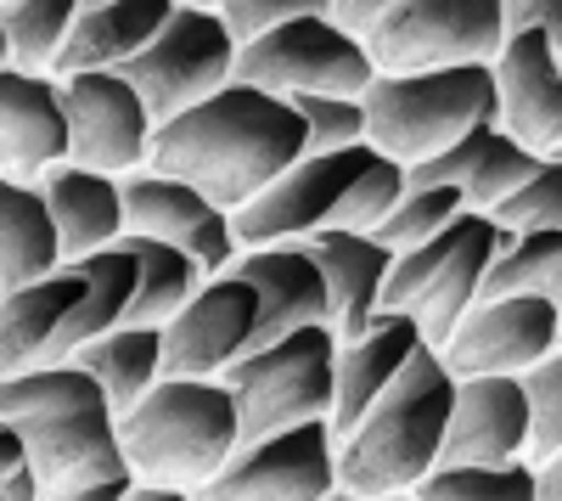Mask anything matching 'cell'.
<instances>
[{"label":"cell","mask_w":562,"mask_h":501,"mask_svg":"<svg viewBox=\"0 0 562 501\" xmlns=\"http://www.w3.org/2000/svg\"><path fill=\"white\" fill-rule=\"evenodd\" d=\"M304 153H310L304 147V119L293 113V102L231 79L209 102L186 108L180 119L153 130L147 169L186 180V187L203 192L220 214H237L270 187V180L288 175Z\"/></svg>","instance_id":"obj_1"},{"label":"cell","mask_w":562,"mask_h":501,"mask_svg":"<svg viewBox=\"0 0 562 501\" xmlns=\"http://www.w3.org/2000/svg\"><path fill=\"white\" fill-rule=\"evenodd\" d=\"M0 423L18 428L40 496L130 479L113 405L102 383L79 372L74 360L0 383Z\"/></svg>","instance_id":"obj_2"},{"label":"cell","mask_w":562,"mask_h":501,"mask_svg":"<svg viewBox=\"0 0 562 501\" xmlns=\"http://www.w3.org/2000/svg\"><path fill=\"white\" fill-rule=\"evenodd\" d=\"M400 198H405V169L383 158L371 142L349 153H304L248 209L231 214V237H237V248L310 243L315 232L371 237Z\"/></svg>","instance_id":"obj_3"},{"label":"cell","mask_w":562,"mask_h":501,"mask_svg":"<svg viewBox=\"0 0 562 501\" xmlns=\"http://www.w3.org/2000/svg\"><path fill=\"white\" fill-rule=\"evenodd\" d=\"M456 378L434 349H416L411 367L383 389V400L338 439V490L360 501H394L411 496L439 468V450L450 434Z\"/></svg>","instance_id":"obj_4"},{"label":"cell","mask_w":562,"mask_h":501,"mask_svg":"<svg viewBox=\"0 0 562 501\" xmlns=\"http://www.w3.org/2000/svg\"><path fill=\"white\" fill-rule=\"evenodd\" d=\"M237 445V400L220 378H164L130 417H119V450L135 485L198 496Z\"/></svg>","instance_id":"obj_5"},{"label":"cell","mask_w":562,"mask_h":501,"mask_svg":"<svg viewBox=\"0 0 562 501\" xmlns=\"http://www.w3.org/2000/svg\"><path fill=\"white\" fill-rule=\"evenodd\" d=\"M366 142L400 169H422L450 153L467 130L495 124V68H439V74H378L366 90Z\"/></svg>","instance_id":"obj_6"},{"label":"cell","mask_w":562,"mask_h":501,"mask_svg":"<svg viewBox=\"0 0 562 501\" xmlns=\"http://www.w3.org/2000/svg\"><path fill=\"white\" fill-rule=\"evenodd\" d=\"M512 232L490 214H461L450 232H439L434 243H422L411 254L394 259L389 288H383V310H400L422 327V344L445 349V338L456 333V322L479 304L490 265L506 254Z\"/></svg>","instance_id":"obj_7"},{"label":"cell","mask_w":562,"mask_h":501,"mask_svg":"<svg viewBox=\"0 0 562 501\" xmlns=\"http://www.w3.org/2000/svg\"><path fill=\"white\" fill-rule=\"evenodd\" d=\"M333 372H338V338L333 327H304L281 344L248 349L220 383L237 400L243 439H265L299 423L333 417Z\"/></svg>","instance_id":"obj_8"},{"label":"cell","mask_w":562,"mask_h":501,"mask_svg":"<svg viewBox=\"0 0 562 501\" xmlns=\"http://www.w3.org/2000/svg\"><path fill=\"white\" fill-rule=\"evenodd\" d=\"M506 45L501 0H389L383 23L371 29L366 57L378 74H439V68H495Z\"/></svg>","instance_id":"obj_9"},{"label":"cell","mask_w":562,"mask_h":501,"mask_svg":"<svg viewBox=\"0 0 562 501\" xmlns=\"http://www.w3.org/2000/svg\"><path fill=\"white\" fill-rule=\"evenodd\" d=\"M237 79L254 90H270L281 102H299V97H366L378 68H371L360 40H349L326 18V0H315L304 18L243 45Z\"/></svg>","instance_id":"obj_10"},{"label":"cell","mask_w":562,"mask_h":501,"mask_svg":"<svg viewBox=\"0 0 562 501\" xmlns=\"http://www.w3.org/2000/svg\"><path fill=\"white\" fill-rule=\"evenodd\" d=\"M237 52L243 45L231 40V29L220 23L214 7H175L147 52L135 63H124L119 74L135 85V97L147 102L153 124H169L186 108L209 102L214 90H225L237 79Z\"/></svg>","instance_id":"obj_11"},{"label":"cell","mask_w":562,"mask_h":501,"mask_svg":"<svg viewBox=\"0 0 562 501\" xmlns=\"http://www.w3.org/2000/svg\"><path fill=\"white\" fill-rule=\"evenodd\" d=\"M333 490H338L333 423H299L265 439H243L192 501H326Z\"/></svg>","instance_id":"obj_12"},{"label":"cell","mask_w":562,"mask_h":501,"mask_svg":"<svg viewBox=\"0 0 562 501\" xmlns=\"http://www.w3.org/2000/svg\"><path fill=\"white\" fill-rule=\"evenodd\" d=\"M551 349H562V315L535 293H506V299H479L434 355L461 383V378H529Z\"/></svg>","instance_id":"obj_13"},{"label":"cell","mask_w":562,"mask_h":501,"mask_svg":"<svg viewBox=\"0 0 562 501\" xmlns=\"http://www.w3.org/2000/svg\"><path fill=\"white\" fill-rule=\"evenodd\" d=\"M63 108H68V164L97 169V175H135L147 169L153 153V113L135 97L124 74H74L63 79Z\"/></svg>","instance_id":"obj_14"},{"label":"cell","mask_w":562,"mask_h":501,"mask_svg":"<svg viewBox=\"0 0 562 501\" xmlns=\"http://www.w3.org/2000/svg\"><path fill=\"white\" fill-rule=\"evenodd\" d=\"M124 237H153L180 254H192L203 265V277H225L237 265V237H231V214H220L203 192H192L186 180L135 169L124 175Z\"/></svg>","instance_id":"obj_15"},{"label":"cell","mask_w":562,"mask_h":501,"mask_svg":"<svg viewBox=\"0 0 562 501\" xmlns=\"http://www.w3.org/2000/svg\"><path fill=\"white\" fill-rule=\"evenodd\" d=\"M259 299L237 277H214L198 288L175 322L164 327V378H225L254 349Z\"/></svg>","instance_id":"obj_16"},{"label":"cell","mask_w":562,"mask_h":501,"mask_svg":"<svg viewBox=\"0 0 562 501\" xmlns=\"http://www.w3.org/2000/svg\"><path fill=\"white\" fill-rule=\"evenodd\" d=\"M529 434H535V412H529L524 378H461L439 468L529 463Z\"/></svg>","instance_id":"obj_17"},{"label":"cell","mask_w":562,"mask_h":501,"mask_svg":"<svg viewBox=\"0 0 562 501\" xmlns=\"http://www.w3.org/2000/svg\"><path fill=\"white\" fill-rule=\"evenodd\" d=\"M495 124L524 153H562V57L540 34H506L495 57Z\"/></svg>","instance_id":"obj_18"},{"label":"cell","mask_w":562,"mask_h":501,"mask_svg":"<svg viewBox=\"0 0 562 501\" xmlns=\"http://www.w3.org/2000/svg\"><path fill=\"white\" fill-rule=\"evenodd\" d=\"M68 164V108L57 79L0 68V180L40 187Z\"/></svg>","instance_id":"obj_19"},{"label":"cell","mask_w":562,"mask_h":501,"mask_svg":"<svg viewBox=\"0 0 562 501\" xmlns=\"http://www.w3.org/2000/svg\"><path fill=\"white\" fill-rule=\"evenodd\" d=\"M225 277L248 282L254 299H259L254 349L281 344L288 333H304V327H326V282H321V265H315V254L304 243L243 248Z\"/></svg>","instance_id":"obj_20"},{"label":"cell","mask_w":562,"mask_h":501,"mask_svg":"<svg viewBox=\"0 0 562 501\" xmlns=\"http://www.w3.org/2000/svg\"><path fill=\"white\" fill-rule=\"evenodd\" d=\"M428 349L422 344V327L400 310H378L371 315V327L349 344H338V372H333V434L349 439L355 423L371 412V405L383 400V389L411 367V355Z\"/></svg>","instance_id":"obj_21"},{"label":"cell","mask_w":562,"mask_h":501,"mask_svg":"<svg viewBox=\"0 0 562 501\" xmlns=\"http://www.w3.org/2000/svg\"><path fill=\"white\" fill-rule=\"evenodd\" d=\"M540 169L535 153H524L512 135H501V124H479L439 158H428L422 169H405V187H456L467 214H490L501 198H512L524 180Z\"/></svg>","instance_id":"obj_22"},{"label":"cell","mask_w":562,"mask_h":501,"mask_svg":"<svg viewBox=\"0 0 562 501\" xmlns=\"http://www.w3.org/2000/svg\"><path fill=\"white\" fill-rule=\"evenodd\" d=\"M321 265V282H326V327H333L338 344L360 338L371 327V315L383 310V288H389V270L394 254L378 237H360V232H315L304 243Z\"/></svg>","instance_id":"obj_23"},{"label":"cell","mask_w":562,"mask_h":501,"mask_svg":"<svg viewBox=\"0 0 562 501\" xmlns=\"http://www.w3.org/2000/svg\"><path fill=\"white\" fill-rule=\"evenodd\" d=\"M169 0H90L79 7L68 45L52 68V79H74V74H119L124 63H135L153 45V34L169 23Z\"/></svg>","instance_id":"obj_24"},{"label":"cell","mask_w":562,"mask_h":501,"mask_svg":"<svg viewBox=\"0 0 562 501\" xmlns=\"http://www.w3.org/2000/svg\"><path fill=\"white\" fill-rule=\"evenodd\" d=\"M79 299H85V282L74 277L68 265L57 270V277L12 288L7 299H0V383L52 367L57 338L68 333Z\"/></svg>","instance_id":"obj_25"},{"label":"cell","mask_w":562,"mask_h":501,"mask_svg":"<svg viewBox=\"0 0 562 501\" xmlns=\"http://www.w3.org/2000/svg\"><path fill=\"white\" fill-rule=\"evenodd\" d=\"M40 198H45V209H52L63 265L124 243V180L63 164V169H52L40 180Z\"/></svg>","instance_id":"obj_26"},{"label":"cell","mask_w":562,"mask_h":501,"mask_svg":"<svg viewBox=\"0 0 562 501\" xmlns=\"http://www.w3.org/2000/svg\"><path fill=\"white\" fill-rule=\"evenodd\" d=\"M79 372L102 383L113 417H130L140 400L164 383V333L158 327H113L68 355Z\"/></svg>","instance_id":"obj_27"},{"label":"cell","mask_w":562,"mask_h":501,"mask_svg":"<svg viewBox=\"0 0 562 501\" xmlns=\"http://www.w3.org/2000/svg\"><path fill=\"white\" fill-rule=\"evenodd\" d=\"M68 270L85 282V299H79V310H74L68 333L57 338V360H52V367H63V360H68L74 349H85L90 338L124 327V315H130V304H135V282H140V265H135L130 243L97 248V254L74 259Z\"/></svg>","instance_id":"obj_28"},{"label":"cell","mask_w":562,"mask_h":501,"mask_svg":"<svg viewBox=\"0 0 562 501\" xmlns=\"http://www.w3.org/2000/svg\"><path fill=\"white\" fill-rule=\"evenodd\" d=\"M57 270H63V248L40 187L0 180V282H7V293L57 277Z\"/></svg>","instance_id":"obj_29"},{"label":"cell","mask_w":562,"mask_h":501,"mask_svg":"<svg viewBox=\"0 0 562 501\" xmlns=\"http://www.w3.org/2000/svg\"><path fill=\"white\" fill-rule=\"evenodd\" d=\"M135 265H140V282H135V304L124 315V327H169L175 315L198 299V288L209 282L203 265L192 254H180L169 243H153V237H124Z\"/></svg>","instance_id":"obj_30"},{"label":"cell","mask_w":562,"mask_h":501,"mask_svg":"<svg viewBox=\"0 0 562 501\" xmlns=\"http://www.w3.org/2000/svg\"><path fill=\"white\" fill-rule=\"evenodd\" d=\"M74 18H79L74 0H7L0 7V29H7V45H12V68L52 79Z\"/></svg>","instance_id":"obj_31"},{"label":"cell","mask_w":562,"mask_h":501,"mask_svg":"<svg viewBox=\"0 0 562 501\" xmlns=\"http://www.w3.org/2000/svg\"><path fill=\"white\" fill-rule=\"evenodd\" d=\"M506 293H535L562 315V232H518L506 243L479 299H506Z\"/></svg>","instance_id":"obj_32"},{"label":"cell","mask_w":562,"mask_h":501,"mask_svg":"<svg viewBox=\"0 0 562 501\" xmlns=\"http://www.w3.org/2000/svg\"><path fill=\"white\" fill-rule=\"evenodd\" d=\"M461 214H467V203H461L456 187H405V198L394 203V214H389L371 237H378V243L400 259V254H411V248H422V243H434L439 232H450Z\"/></svg>","instance_id":"obj_33"},{"label":"cell","mask_w":562,"mask_h":501,"mask_svg":"<svg viewBox=\"0 0 562 501\" xmlns=\"http://www.w3.org/2000/svg\"><path fill=\"white\" fill-rule=\"evenodd\" d=\"M416 501H540L535 463H506V468H434L411 490Z\"/></svg>","instance_id":"obj_34"},{"label":"cell","mask_w":562,"mask_h":501,"mask_svg":"<svg viewBox=\"0 0 562 501\" xmlns=\"http://www.w3.org/2000/svg\"><path fill=\"white\" fill-rule=\"evenodd\" d=\"M490 220L501 232H562V164L557 158H540V169L524 180L512 198H501L490 209Z\"/></svg>","instance_id":"obj_35"},{"label":"cell","mask_w":562,"mask_h":501,"mask_svg":"<svg viewBox=\"0 0 562 501\" xmlns=\"http://www.w3.org/2000/svg\"><path fill=\"white\" fill-rule=\"evenodd\" d=\"M293 113L304 119V147L310 153L366 147V102L360 97H299Z\"/></svg>","instance_id":"obj_36"},{"label":"cell","mask_w":562,"mask_h":501,"mask_svg":"<svg viewBox=\"0 0 562 501\" xmlns=\"http://www.w3.org/2000/svg\"><path fill=\"white\" fill-rule=\"evenodd\" d=\"M529 389V412H535V434H529V463H546L551 450H562V349H551L540 367L524 378Z\"/></svg>","instance_id":"obj_37"},{"label":"cell","mask_w":562,"mask_h":501,"mask_svg":"<svg viewBox=\"0 0 562 501\" xmlns=\"http://www.w3.org/2000/svg\"><path fill=\"white\" fill-rule=\"evenodd\" d=\"M310 7H315V0H225V7H214V12H220V23L231 29L237 45H254V40L276 34L281 23L304 18Z\"/></svg>","instance_id":"obj_38"},{"label":"cell","mask_w":562,"mask_h":501,"mask_svg":"<svg viewBox=\"0 0 562 501\" xmlns=\"http://www.w3.org/2000/svg\"><path fill=\"white\" fill-rule=\"evenodd\" d=\"M506 7V34H540L562 57V0H501Z\"/></svg>","instance_id":"obj_39"},{"label":"cell","mask_w":562,"mask_h":501,"mask_svg":"<svg viewBox=\"0 0 562 501\" xmlns=\"http://www.w3.org/2000/svg\"><path fill=\"white\" fill-rule=\"evenodd\" d=\"M383 12H389V0H326V18H333L349 40H371V29L383 23Z\"/></svg>","instance_id":"obj_40"},{"label":"cell","mask_w":562,"mask_h":501,"mask_svg":"<svg viewBox=\"0 0 562 501\" xmlns=\"http://www.w3.org/2000/svg\"><path fill=\"white\" fill-rule=\"evenodd\" d=\"M23 468H29V457H23L18 428H12V423H0V485H7L12 474H23Z\"/></svg>","instance_id":"obj_41"},{"label":"cell","mask_w":562,"mask_h":501,"mask_svg":"<svg viewBox=\"0 0 562 501\" xmlns=\"http://www.w3.org/2000/svg\"><path fill=\"white\" fill-rule=\"evenodd\" d=\"M535 490H540V501H562V450L535 463Z\"/></svg>","instance_id":"obj_42"},{"label":"cell","mask_w":562,"mask_h":501,"mask_svg":"<svg viewBox=\"0 0 562 501\" xmlns=\"http://www.w3.org/2000/svg\"><path fill=\"white\" fill-rule=\"evenodd\" d=\"M130 490V479H113V485H85V490H57V496H40V501H119Z\"/></svg>","instance_id":"obj_43"},{"label":"cell","mask_w":562,"mask_h":501,"mask_svg":"<svg viewBox=\"0 0 562 501\" xmlns=\"http://www.w3.org/2000/svg\"><path fill=\"white\" fill-rule=\"evenodd\" d=\"M119 501H192V496H186V490H164V485H135V479H130V490H124Z\"/></svg>","instance_id":"obj_44"},{"label":"cell","mask_w":562,"mask_h":501,"mask_svg":"<svg viewBox=\"0 0 562 501\" xmlns=\"http://www.w3.org/2000/svg\"><path fill=\"white\" fill-rule=\"evenodd\" d=\"M0 490H7V501H40V485H34V474H29V468H23V474H12Z\"/></svg>","instance_id":"obj_45"},{"label":"cell","mask_w":562,"mask_h":501,"mask_svg":"<svg viewBox=\"0 0 562 501\" xmlns=\"http://www.w3.org/2000/svg\"><path fill=\"white\" fill-rule=\"evenodd\" d=\"M0 68H12V45H7V29H0Z\"/></svg>","instance_id":"obj_46"},{"label":"cell","mask_w":562,"mask_h":501,"mask_svg":"<svg viewBox=\"0 0 562 501\" xmlns=\"http://www.w3.org/2000/svg\"><path fill=\"white\" fill-rule=\"evenodd\" d=\"M326 501H360V496H349V490H333V496H326Z\"/></svg>","instance_id":"obj_47"},{"label":"cell","mask_w":562,"mask_h":501,"mask_svg":"<svg viewBox=\"0 0 562 501\" xmlns=\"http://www.w3.org/2000/svg\"><path fill=\"white\" fill-rule=\"evenodd\" d=\"M394 501H416V496H394Z\"/></svg>","instance_id":"obj_48"},{"label":"cell","mask_w":562,"mask_h":501,"mask_svg":"<svg viewBox=\"0 0 562 501\" xmlns=\"http://www.w3.org/2000/svg\"><path fill=\"white\" fill-rule=\"evenodd\" d=\"M0 299H7V282H0Z\"/></svg>","instance_id":"obj_49"},{"label":"cell","mask_w":562,"mask_h":501,"mask_svg":"<svg viewBox=\"0 0 562 501\" xmlns=\"http://www.w3.org/2000/svg\"><path fill=\"white\" fill-rule=\"evenodd\" d=\"M0 501H7V490H0Z\"/></svg>","instance_id":"obj_50"},{"label":"cell","mask_w":562,"mask_h":501,"mask_svg":"<svg viewBox=\"0 0 562 501\" xmlns=\"http://www.w3.org/2000/svg\"><path fill=\"white\" fill-rule=\"evenodd\" d=\"M557 164H562V153H557Z\"/></svg>","instance_id":"obj_51"}]
</instances>
